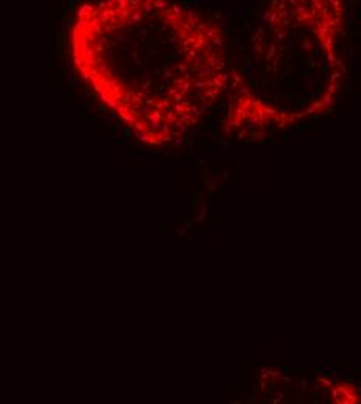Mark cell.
<instances>
[{"label": "cell", "mask_w": 361, "mask_h": 404, "mask_svg": "<svg viewBox=\"0 0 361 404\" xmlns=\"http://www.w3.org/2000/svg\"><path fill=\"white\" fill-rule=\"evenodd\" d=\"M346 22V0H245V68L227 125L283 128L327 110L343 81Z\"/></svg>", "instance_id": "2"}, {"label": "cell", "mask_w": 361, "mask_h": 404, "mask_svg": "<svg viewBox=\"0 0 361 404\" xmlns=\"http://www.w3.org/2000/svg\"><path fill=\"white\" fill-rule=\"evenodd\" d=\"M67 42L93 97L150 146L195 129L232 87L224 27L179 0H86Z\"/></svg>", "instance_id": "1"}]
</instances>
